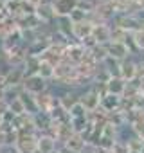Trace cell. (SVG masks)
<instances>
[{"mask_svg":"<svg viewBox=\"0 0 144 153\" xmlns=\"http://www.w3.org/2000/svg\"><path fill=\"white\" fill-rule=\"evenodd\" d=\"M47 88H49V83H47L45 79H42L38 74H34V76H25L24 81H22V90L27 92V94H31V96H38V94L45 92Z\"/></svg>","mask_w":144,"mask_h":153,"instance_id":"cell-1","label":"cell"},{"mask_svg":"<svg viewBox=\"0 0 144 153\" xmlns=\"http://www.w3.org/2000/svg\"><path fill=\"white\" fill-rule=\"evenodd\" d=\"M36 139L38 133H18L15 148L18 153H36Z\"/></svg>","mask_w":144,"mask_h":153,"instance_id":"cell-2","label":"cell"},{"mask_svg":"<svg viewBox=\"0 0 144 153\" xmlns=\"http://www.w3.org/2000/svg\"><path fill=\"white\" fill-rule=\"evenodd\" d=\"M25 78L24 68L22 67H11L2 78V85L4 87H22V81Z\"/></svg>","mask_w":144,"mask_h":153,"instance_id":"cell-3","label":"cell"},{"mask_svg":"<svg viewBox=\"0 0 144 153\" xmlns=\"http://www.w3.org/2000/svg\"><path fill=\"white\" fill-rule=\"evenodd\" d=\"M49 4L52 6L58 18V16H68L78 7V0H49Z\"/></svg>","mask_w":144,"mask_h":153,"instance_id":"cell-4","label":"cell"},{"mask_svg":"<svg viewBox=\"0 0 144 153\" xmlns=\"http://www.w3.org/2000/svg\"><path fill=\"white\" fill-rule=\"evenodd\" d=\"M34 16L40 20V24H42V25L50 24L52 20H56V13H54L52 6L49 4V0L42 2L40 6H36V9H34Z\"/></svg>","mask_w":144,"mask_h":153,"instance_id":"cell-5","label":"cell"},{"mask_svg":"<svg viewBox=\"0 0 144 153\" xmlns=\"http://www.w3.org/2000/svg\"><path fill=\"white\" fill-rule=\"evenodd\" d=\"M99 101H101V97H99V94L96 92V90H88V92H85L81 97H78V103L87 110V114L88 112H94V110H97L99 108Z\"/></svg>","mask_w":144,"mask_h":153,"instance_id":"cell-6","label":"cell"},{"mask_svg":"<svg viewBox=\"0 0 144 153\" xmlns=\"http://www.w3.org/2000/svg\"><path fill=\"white\" fill-rule=\"evenodd\" d=\"M106 52L114 59H122V58H126V54H130V49L122 42H108L106 43Z\"/></svg>","mask_w":144,"mask_h":153,"instance_id":"cell-7","label":"cell"},{"mask_svg":"<svg viewBox=\"0 0 144 153\" xmlns=\"http://www.w3.org/2000/svg\"><path fill=\"white\" fill-rule=\"evenodd\" d=\"M56 149V140L47 135V133H38V139H36V151L38 153H50Z\"/></svg>","mask_w":144,"mask_h":153,"instance_id":"cell-8","label":"cell"},{"mask_svg":"<svg viewBox=\"0 0 144 153\" xmlns=\"http://www.w3.org/2000/svg\"><path fill=\"white\" fill-rule=\"evenodd\" d=\"M92 29H94V25L88 20L79 22V24H72V38H76L78 42H81L83 38L92 34Z\"/></svg>","mask_w":144,"mask_h":153,"instance_id":"cell-9","label":"cell"},{"mask_svg":"<svg viewBox=\"0 0 144 153\" xmlns=\"http://www.w3.org/2000/svg\"><path fill=\"white\" fill-rule=\"evenodd\" d=\"M137 76V65L131 61H124L119 65V78L122 81H133Z\"/></svg>","mask_w":144,"mask_h":153,"instance_id":"cell-10","label":"cell"},{"mask_svg":"<svg viewBox=\"0 0 144 153\" xmlns=\"http://www.w3.org/2000/svg\"><path fill=\"white\" fill-rule=\"evenodd\" d=\"M67 149H70L72 153H81L83 149H85V146H87V142L83 140V137L79 135V133H72L70 137H68V140L63 144Z\"/></svg>","mask_w":144,"mask_h":153,"instance_id":"cell-11","label":"cell"},{"mask_svg":"<svg viewBox=\"0 0 144 153\" xmlns=\"http://www.w3.org/2000/svg\"><path fill=\"white\" fill-rule=\"evenodd\" d=\"M40 63H42V58H38V56H29V54H27V58H25V61H24V65H22L24 74H25V76H34V74H38Z\"/></svg>","mask_w":144,"mask_h":153,"instance_id":"cell-12","label":"cell"},{"mask_svg":"<svg viewBox=\"0 0 144 153\" xmlns=\"http://www.w3.org/2000/svg\"><path fill=\"white\" fill-rule=\"evenodd\" d=\"M56 31L68 40L72 36V22H70V18L68 16H58L56 18Z\"/></svg>","mask_w":144,"mask_h":153,"instance_id":"cell-13","label":"cell"},{"mask_svg":"<svg viewBox=\"0 0 144 153\" xmlns=\"http://www.w3.org/2000/svg\"><path fill=\"white\" fill-rule=\"evenodd\" d=\"M105 87H106V92H108V94H112V96H119V97H121V94H122L124 88H126V81H122L121 78H115V79L112 78Z\"/></svg>","mask_w":144,"mask_h":153,"instance_id":"cell-14","label":"cell"},{"mask_svg":"<svg viewBox=\"0 0 144 153\" xmlns=\"http://www.w3.org/2000/svg\"><path fill=\"white\" fill-rule=\"evenodd\" d=\"M20 101L24 103V108H25V112H27L29 115L38 114V106H36L34 96H31V94H27V92H24V90H22V94H20Z\"/></svg>","mask_w":144,"mask_h":153,"instance_id":"cell-15","label":"cell"},{"mask_svg":"<svg viewBox=\"0 0 144 153\" xmlns=\"http://www.w3.org/2000/svg\"><path fill=\"white\" fill-rule=\"evenodd\" d=\"M58 101H59V106L68 114V110L74 106L76 103H78V97L72 94V92H65V94H61L59 97H58Z\"/></svg>","mask_w":144,"mask_h":153,"instance_id":"cell-16","label":"cell"},{"mask_svg":"<svg viewBox=\"0 0 144 153\" xmlns=\"http://www.w3.org/2000/svg\"><path fill=\"white\" fill-rule=\"evenodd\" d=\"M38 76H40L42 79H45V81L54 79V65H50V63H47V61L42 59L40 68H38Z\"/></svg>","mask_w":144,"mask_h":153,"instance_id":"cell-17","label":"cell"},{"mask_svg":"<svg viewBox=\"0 0 144 153\" xmlns=\"http://www.w3.org/2000/svg\"><path fill=\"white\" fill-rule=\"evenodd\" d=\"M7 110H9L13 115H22V114H27V112H25V108H24V103L20 101V97H16V99L9 101V103H7Z\"/></svg>","mask_w":144,"mask_h":153,"instance_id":"cell-18","label":"cell"},{"mask_svg":"<svg viewBox=\"0 0 144 153\" xmlns=\"http://www.w3.org/2000/svg\"><path fill=\"white\" fill-rule=\"evenodd\" d=\"M68 18H70V22H72V24H79V22L88 20V13H87V11H83V9H79V7H76L74 11L68 15Z\"/></svg>","mask_w":144,"mask_h":153,"instance_id":"cell-19","label":"cell"},{"mask_svg":"<svg viewBox=\"0 0 144 153\" xmlns=\"http://www.w3.org/2000/svg\"><path fill=\"white\" fill-rule=\"evenodd\" d=\"M68 117L70 119H78V117H87V110L79 105V103H76L74 106H72L70 110H68Z\"/></svg>","mask_w":144,"mask_h":153,"instance_id":"cell-20","label":"cell"},{"mask_svg":"<svg viewBox=\"0 0 144 153\" xmlns=\"http://www.w3.org/2000/svg\"><path fill=\"white\" fill-rule=\"evenodd\" d=\"M131 40L135 42V45L139 47V49H144V31H133V36H131Z\"/></svg>","mask_w":144,"mask_h":153,"instance_id":"cell-21","label":"cell"},{"mask_svg":"<svg viewBox=\"0 0 144 153\" xmlns=\"http://www.w3.org/2000/svg\"><path fill=\"white\" fill-rule=\"evenodd\" d=\"M0 153H18V151H16V148H15V146H6V148L0 149Z\"/></svg>","mask_w":144,"mask_h":153,"instance_id":"cell-22","label":"cell"},{"mask_svg":"<svg viewBox=\"0 0 144 153\" xmlns=\"http://www.w3.org/2000/svg\"><path fill=\"white\" fill-rule=\"evenodd\" d=\"M25 2H27V4H31V6H34V7H36V6H40V4H42V2H45V0H25Z\"/></svg>","mask_w":144,"mask_h":153,"instance_id":"cell-23","label":"cell"},{"mask_svg":"<svg viewBox=\"0 0 144 153\" xmlns=\"http://www.w3.org/2000/svg\"><path fill=\"white\" fill-rule=\"evenodd\" d=\"M58 153H72L70 149H67L65 146H61V148H58Z\"/></svg>","mask_w":144,"mask_h":153,"instance_id":"cell-24","label":"cell"},{"mask_svg":"<svg viewBox=\"0 0 144 153\" xmlns=\"http://www.w3.org/2000/svg\"><path fill=\"white\" fill-rule=\"evenodd\" d=\"M4 148V131H0V149Z\"/></svg>","mask_w":144,"mask_h":153,"instance_id":"cell-25","label":"cell"},{"mask_svg":"<svg viewBox=\"0 0 144 153\" xmlns=\"http://www.w3.org/2000/svg\"><path fill=\"white\" fill-rule=\"evenodd\" d=\"M135 4H139V6L144 9V0H135Z\"/></svg>","mask_w":144,"mask_h":153,"instance_id":"cell-26","label":"cell"},{"mask_svg":"<svg viewBox=\"0 0 144 153\" xmlns=\"http://www.w3.org/2000/svg\"><path fill=\"white\" fill-rule=\"evenodd\" d=\"M142 96H144V88H142Z\"/></svg>","mask_w":144,"mask_h":153,"instance_id":"cell-27","label":"cell"}]
</instances>
